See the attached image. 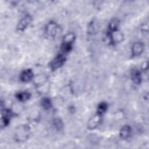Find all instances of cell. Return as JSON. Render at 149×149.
<instances>
[{
	"instance_id": "6da1fadb",
	"label": "cell",
	"mask_w": 149,
	"mask_h": 149,
	"mask_svg": "<svg viewBox=\"0 0 149 149\" xmlns=\"http://www.w3.org/2000/svg\"><path fill=\"white\" fill-rule=\"evenodd\" d=\"M74 40V35L72 33L66 34L63 40V43L61 46V50L63 52H69L72 48V44Z\"/></svg>"
},
{
	"instance_id": "7a4b0ae2",
	"label": "cell",
	"mask_w": 149,
	"mask_h": 149,
	"mask_svg": "<svg viewBox=\"0 0 149 149\" xmlns=\"http://www.w3.org/2000/svg\"><path fill=\"white\" fill-rule=\"evenodd\" d=\"M29 135V129L27 127L23 126L18 127L16 130V137L18 140H24L28 138Z\"/></svg>"
},
{
	"instance_id": "3957f363",
	"label": "cell",
	"mask_w": 149,
	"mask_h": 149,
	"mask_svg": "<svg viewBox=\"0 0 149 149\" xmlns=\"http://www.w3.org/2000/svg\"><path fill=\"white\" fill-rule=\"evenodd\" d=\"M65 60V57L62 54H59L52 60L51 63V67L53 70L56 69L60 68L63 63H64Z\"/></svg>"
},
{
	"instance_id": "277c9868",
	"label": "cell",
	"mask_w": 149,
	"mask_h": 149,
	"mask_svg": "<svg viewBox=\"0 0 149 149\" xmlns=\"http://www.w3.org/2000/svg\"><path fill=\"white\" fill-rule=\"evenodd\" d=\"M33 76V72L30 69H26L23 70L20 76L21 80L23 82H28L30 81Z\"/></svg>"
},
{
	"instance_id": "5b68a950",
	"label": "cell",
	"mask_w": 149,
	"mask_h": 149,
	"mask_svg": "<svg viewBox=\"0 0 149 149\" xmlns=\"http://www.w3.org/2000/svg\"><path fill=\"white\" fill-rule=\"evenodd\" d=\"M100 120H101V115L97 113V115L94 116L93 118H91L89 120L88 124V128L90 129L95 128L98 125Z\"/></svg>"
},
{
	"instance_id": "8992f818",
	"label": "cell",
	"mask_w": 149,
	"mask_h": 149,
	"mask_svg": "<svg viewBox=\"0 0 149 149\" xmlns=\"http://www.w3.org/2000/svg\"><path fill=\"white\" fill-rule=\"evenodd\" d=\"M56 24L55 23L50 22L46 27V33L49 37H54L56 32Z\"/></svg>"
},
{
	"instance_id": "52a82bcc",
	"label": "cell",
	"mask_w": 149,
	"mask_h": 149,
	"mask_svg": "<svg viewBox=\"0 0 149 149\" xmlns=\"http://www.w3.org/2000/svg\"><path fill=\"white\" fill-rule=\"evenodd\" d=\"M31 17L29 16H26L22 19L17 25V29L20 31L24 30L31 22Z\"/></svg>"
},
{
	"instance_id": "ba28073f",
	"label": "cell",
	"mask_w": 149,
	"mask_h": 149,
	"mask_svg": "<svg viewBox=\"0 0 149 149\" xmlns=\"http://www.w3.org/2000/svg\"><path fill=\"white\" fill-rule=\"evenodd\" d=\"M143 50V45L140 42H136L132 47V54L134 56L140 55Z\"/></svg>"
},
{
	"instance_id": "9c48e42d",
	"label": "cell",
	"mask_w": 149,
	"mask_h": 149,
	"mask_svg": "<svg viewBox=\"0 0 149 149\" xmlns=\"http://www.w3.org/2000/svg\"><path fill=\"white\" fill-rule=\"evenodd\" d=\"M131 134V128L129 126H123L120 131V136L123 139L128 138Z\"/></svg>"
},
{
	"instance_id": "30bf717a",
	"label": "cell",
	"mask_w": 149,
	"mask_h": 149,
	"mask_svg": "<svg viewBox=\"0 0 149 149\" xmlns=\"http://www.w3.org/2000/svg\"><path fill=\"white\" fill-rule=\"evenodd\" d=\"M131 76H132V79L134 83L136 84H139V83H140L141 74H140V72L139 70H133Z\"/></svg>"
},
{
	"instance_id": "8fae6325",
	"label": "cell",
	"mask_w": 149,
	"mask_h": 149,
	"mask_svg": "<svg viewBox=\"0 0 149 149\" xmlns=\"http://www.w3.org/2000/svg\"><path fill=\"white\" fill-rule=\"evenodd\" d=\"M30 94L27 92H20L16 95V97L21 101H25L30 98Z\"/></svg>"
},
{
	"instance_id": "7c38bea8",
	"label": "cell",
	"mask_w": 149,
	"mask_h": 149,
	"mask_svg": "<svg viewBox=\"0 0 149 149\" xmlns=\"http://www.w3.org/2000/svg\"><path fill=\"white\" fill-rule=\"evenodd\" d=\"M41 105L43 108L45 109H48L51 107V101L48 98H44L41 100Z\"/></svg>"
},
{
	"instance_id": "4fadbf2b",
	"label": "cell",
	"mask_w": 149,
	"mask_h": 149,
	"mask_svg": "<svg viewBox=\"0 0 149 149\" xmlns=\"http://www.w3.org/2000/svg\"><path fill=\"white\" fill-rule=\"evenodd\" d=\"M107 109V105L104 102H102L99 104L98 107V113L100 115L102 114V113L105 112Z\"/></svg>"
},
{
	"instance_id": "5bb4252c",
	"label": "cell",
	"mask_w": 149,
	"mask_h": 149,
	"mask_svg": "<svg viewBox=\"0 0 149 149\" xmlns=\"http://www.w3.org/2000/svg\"><path fill=\"white\" fill-rule=\"evenodd\" d=\"M54 125L55 126L56 129H61L62 128V126H63L61 120L60 119H56L54 120Z\"/></svg>"
}]
</instances>
